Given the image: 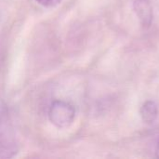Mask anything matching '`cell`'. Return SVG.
Listing matches in <instances>:
<instances>
[{
	"mask_svg": "<svg viewBox=\"0 0 159 159\" xmlns=\"http://www.w3.org/2000/svg\"><path fill=\"white\" fill-rule=\"evenodd\" d=\"M141 117L145 124L152 125L157 118L158 115V106L156 102L154 101H147L145 102L140 110Z\"/></svg>",
	"mask_w": 159,
	"mask_h": 159,
	"instance_id": "4",
	"label": "cell"
},
{
	"mask_svg": "<svg viewBox=\"0 0 159 159\" xmlns=\"http://www.w3.org/2000/svg\"><path fill=\"white\" fill-rule=\"evenodd\" d=\"M75 117V109L73 104L65 101H55L49 107L48 118L59 129H64L73 124Z\"/></svg>",
	"mask_w": 159,
	"mask_h": 159,
	"instance_id": "1",
	"label": "cell"
},
{
	"mask_svg": "<svg viewBox=\"0 0 159 159\" xmlns=\"http://www.w3.org/2000/svg\"><path fill=\"white\" fill-rule=\"evenodd\" d=\"M156 157H157V158H159V142L157 145V148H156Z\"/></svg>",
	"mask_w": 159,
	"mask_h": 159,
	"instance_id": "6",
	"label": "cell"
},
{
	"mask_svg": "<svg viewBox=\"0 0 159 159\" xmlns=\"http://www.w3.org/2000/svg\"><path fill=\"white\" fill-rule=\"evenodd\" d=\"M18 152V143L13 127L7 116H0V158L13 157Z\"/></svg>",
	"mask_w": 159,
	"mask_h": 159,
	"instance_id": "2",
	"label": "cell"
},
{
	"mask_svg": "<svg viewBox=\"0 0 159 159\" xmlns=\"http://www.w3.org/2000/svg\"><path fill=\"white\" fill-rule=\"evenodd\" d=\"M134 11L143 28L150 27L153 20V7L149 0H135L133 3Z\"/></svg>",
	"mask_w": 159,
	"mask_h": 159,
	"instance_id": "3",
	"label": "cell"
},
{
	"mask_svg": "<svg viewBox=\"0 0 159 159\" xmlns=\"http://www.w3.org/2000/svg\"><path fill=\"white\" fill-rule=\"evenodd\" d=\"M35 1L44 7H55L58 4H60L61 0H35Z\"/></svg>",
	"mask_w": 159,
	"mask_h": 159,
	"instance_id": "5",
	"label": "cell"
}]
</instances>
